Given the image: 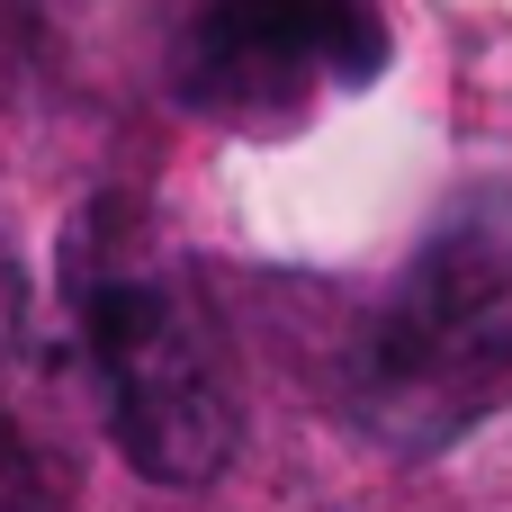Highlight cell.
Instances as JSON below:
<instances>
[{
	"label": "cell",
	"instance_id": "cell-1",
	"mask_svg": "<svg viewBox=\"0 0 512 512\" xmlns=\"http://www.w3.org/2000/svg\"><path fill=\"white\" fill-rule=\"evenodd\" d=\"M512 369V180H486L432 216L369 324L378 405H477Z\"/></svg>",
	"mask_w": 512,
	"mask_h": 512
},
{
	"label": "cell",
	"instance_id": "cell-2",
	"mask_svg": "<svg viewBox=\"0 0 512 512\" xmlns=\"http://www.w3.org/2000/svg\"><path fill=\"white\" fill-rule=\"evenodd\" d=\"M81 342L108 387V432L135 477L189 495L234 468V396L189 315V297L153 270H108L81 288Z\"/></svg>",
	"mask_w": 512,
	"mask_h": 512
},
{
	"label": "cell",
	"instance_id": "cell-3",
	"mask_svg": "<svg viewBox=\"0 0 512 512\" xmlns=\"http://www.w3.org/2000/svg\"><path fill=\"white\" fill-rule=\"evenodd\" d=\"M378 72V0H198L180 36V99L207 117H297L315 90H369Z\"/></svg>",
	"mask_w": 512,
	"mask_h": 512
},
{
	"label": "cell",
	"instance_id": "cell-4",
	"mask_svg": "<svg viewBox=\"0 0 512 512\" xmlns=\"http://www.w3.org/2000/svg\"><path fill=\"white\" fill-rule=\"evenodd\" d=\"M0 512H63L54 477H45V459H36L18 432H0Z\"/></svg>",
	"mask_w": 512,
	"mask_h": 512
}]
</instances>
